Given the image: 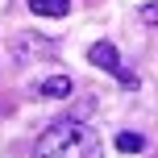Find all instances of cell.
I'll return each instance as SVG.
<instances>
[{"mask_svg":"<svg viewBox=\"0 0 158 158\" xmlns=\"http://www.w3.org/2000/svg\"><path fill=\"white\" fill-rule=\"evenodd\" d=\"M33 158H104V146L83 121H54L33 146Z\"/></svg>","mask_w":158,"mask_h":158,"instance_id":"1","label":"cell"},{"mask_svg":"<svg viewBox=\"0 0 158 158\" xmlns=\"http://www.w3.org/2000/svg\"><path fill=\"white\" fill-rule=\"evenodd\" d=\"M87 58H92V67H100V71H112V75L121 71V54H117L112 42H96V46L87 50Z\"/></svg>","mask_w":158,"mask_h":158,"instance_id":"2","label":"cell"},{"mask_svg":"<svg viewBox=\"0 0 158 158\" xmlns=\"http://www.w3.org/2000/svg\"><path fill=\"white\" fill-rule=\"evenodd\" d=\"M38 96L42 100H67L71 96V79L67 75H50L46 83H38Z\"/></svg>","mask_w":158,"mask_h":158,"instance_id":"3","label":"cell"},{"mask_svg":"<svg viewBox=\"0 0 158 158\" xmlns=\"http://www.w3.org/2000/svg\"><path fill=\"white\" fill-rule=\"evenodd\" d=\"M29 13H38V17H67V0H29Z\"/></svg>","mask_w":158,"mask_h":158,"instance_id":"4","label":"cell"},{"mask_svg":"<svg viewBox=\"0 0 158 158\" xmlns=\"http://www.w3.org/2000/svg\"><path fill=\"white\" fill-rule=\"evenodd\" d=\"M117 150L121 154H142L146 150V137L142 133H117Z\"/></svg>","mask_w":158,"mask_h":158,"instance_id":"5","label":"cell"},{"mask_svg":"<svg viewBox=\"0 0 158 158\" xmlns=\"http://www.w3.org/2000/svg\"><path fill=\"white\" fill-rule=\"evenodd\" d=\"M117 79H121V87H129V92H133V87H137V75H133V71H125V67H121V71H117Z\"/></svg>","mask_w":158,"mask_h":158,"instance_id":"6","label":"cell"},{"mask_svg":"<svg viewBox=\"0 0 158 158\" xmlns=\"http://www.w3.org/2000/svg\"><path fill=\"white\" fill-rule=\"evenodd\" d=\"M142 21H150V25H158V4H146V8H142Z\"/></svg>","mask_w":158,"mask_h":158,"instance_id":"7","label":"cell"}]
</instances>
